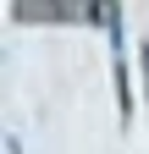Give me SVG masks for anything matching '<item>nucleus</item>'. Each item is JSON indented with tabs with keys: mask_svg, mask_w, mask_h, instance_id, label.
<instances>
[{
	"mask_svg": "<svg viewBox=\"0 0 149 154\" xmlns=\"http://www.w3.org/2000/svg\"><path fill=\"white\" fill-rule=\"evenodd\" d=\"M105 33H110V77H116V116L133 127V83H127V38H122V6H105Z\"/></svg>",
	"mask_w": 149,
	"mask_h": 154,
	"instance_id": "obj_1",
	"label": "nucleus"
},
{
	"mask_svg": "<svg viewBox=\"0 0 149 154\" xmlns=\"http://www.w3.org/2000/svg\"><path fill=\"white\" fill-rule=\"evenodd\" d=\"M138 55H144V94H149V44H144Z\"/></svg>",
	"mask_w": 149,
	"mask_h": 154,
	"instance_id": "obj_2",
	"label": "nucleus"
},
{
	"mask_svg": "<svg viewBox=\"0 0 149 154\" xmlns=\"http://www.w3.org/2000/svg\"><path fill=\"white\" fill-rule=\"evenodd\" d=\"M6 154H22V143H17V138H6Z\"/></svg>",
	"mask_w": 149,
	"mask_h": 154,
	"instance_id": "obj_3",
	"label": "nucleus"
}]
</instances>
